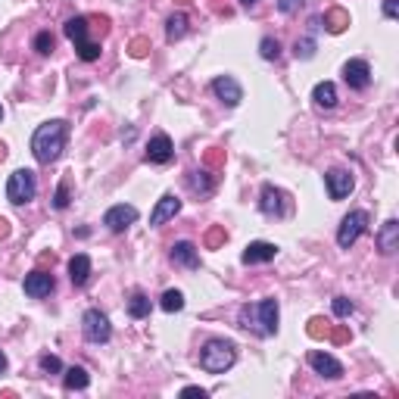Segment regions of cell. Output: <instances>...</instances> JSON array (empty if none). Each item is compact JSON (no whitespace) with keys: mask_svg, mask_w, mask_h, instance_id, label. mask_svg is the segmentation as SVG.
I'll use <instances>...</instances> for the list:
<instances>
[{"mask_svg":"<svg viewBox=\"0 0 399 399\" xmlns=\"http://www.w3.org/2000/svg\"><path fill=\"white\" fill-rule=\"evenodd\" d=\"M172 262L175 265H184V269H200V253L190 240H178L172 247Z\"/></svg>","mask_w":399,"mask_h":399,"instance_id":"19","label":"cell"},{"mask_svg":"<svg viewBox=\"0 0 399 399\" xmlns=\"http://www.w3.org/2000/svg\"><path fill=\"white\" fill-rule=\"evenodd\" d=\"M209 88L225 106H237V103L244 100V88H240V82L231 78V75H218V78H212Z\"/></svg>","mask_w":399,"mask_h":399,"instance_id":"8","label":"cell"},{"mask_svg":"<svg viewBox=\"0 0 399 399\" xmlns=\"http://www.w3.org/2000/svg\"><path fill=\"white\" fill-rule=\"evenodd\" d=\"M374 240H378V250L384 253V256H393V253L399 250V222L396 218H387V222L380 225Z\"/></svg>","mask_w":399,"mask_h":399,"instance_id":"18","label":"cell"},{"mask_svg":"<svg viewBox=\"0 0 399 399\" xmlns=\"http://www.w3.org/2000/svg\"><path fill=\"white\" fill-rule=\"evenodd\" d=\"M22 287H25L28 297L41 299V297H47V293H54L56 281H54V275H50V271H32V275H25Z\"/></svg>","mask_w":399,"mask_h":399,"instance_id":"15","label":"cell"},{"mask_svg":"<svg viewBox=\"0 0 399 399\" xmlns=\"http://www.w3.org/2000/svg\"><path fill=\"white\" fill-rule=\"evenodd\" d=\"M303 3H306V0H277V10H281L284 16H290V13H297Z\"/></svg>","mask_w":399,"mask_h":399,"instance_id":"33","label":"cell"},{"mask_svg":"<svg viewBox=\"0 0 399 399\" xmlns=\"http://www.w3.org/2000/svg\"><path fill=\"white\" fill-rule=\"evenodd\" d=\"M184 34H187V16H184V13H172L169 19H166V41L175 44V41H181Z\"/></svg>","mask_w":399,"mask_h":399,"instance_id":"22","label":"cell"},{"mask_svg":"<svg viewBox=\"0 0 399 399\" xmlns=\"http://www.w3.org/2000/svg\"><path fill=\"white\" fill-rule=\"evenodd\" d=\"M66 137H69V122L62 119H54V122L38 125V131L32 135V153L41 166L56 163L66 150Z\"/></svg>","mask_w":399,"mask_h":399,"instance_id":"1","label":"cell"},{"mask_svg":"<svg viewBox=\"0 0 399 399\" xmlns=\"http://www.w3.org/2000/svg\"><path fill=\"white\" fill-rule=\"evenodd\" d=\"M91 277V259L84 256V253H75L72 259H69V281H72L75 287H84Z\"/></svg>","mask_w":399,"mask_h":399,"instance_id":"20","label":"cell"},{"mask_svg":"<svg viewBox=\"0 0 399 399\" xmlns=\"http://www.w3.org/2000/svg\"><path fill=\"white\" fill-rule=\"evenodd\" d=\"M352 299H346V297H334V315L337 318H346V315H352Z\"/></svg>","mask_w":399,"mask_h":399,"instance_id":"30","label":"cell"},{"mask_svg":"<svg viewBox=\"0 0 399 399\" xmlns=\"http://www.w3.org/2000/svg\"><path fill=\"white\" fill-rule=\"evenodd\" d=\"M41 372L47 374H60L62 372V362L56 356H41Z\"/></svg>","mask_w":399,"mask_h":399,"instance_id":"31","label":"cell"},{"mask_svg":"<svg viewBox=\"0 0 399 399\" xmlns=\"http://www.w3.org/2000/svg\"><path fill=\"white\" fill-rule=\"evenodd\" d=\"M137 222V209L131 203H119V206H109L106 216H103V225H106L113 234H122L128 225Z\"/></svg>","mask_w":399,"mask_h":399,"instance_id":"10","label":"cell"},{"mask_svg":"<svg viewBox=\"0 0 399 399\" xmlns=\"http://www.w3.org/2000/svg\"><path fill=\"white\" fill-rule=\"evenodd\" d=\"M328 28H331V32H343V28H346V16L343 13H334L331 16V25H328Z\"/></svg>","mask_w":399,"mask_h":399,"instance_id":"34","label":"cell"},{"mask_svg":"<svg viewBox=\"0 0 399 399\" xmlns=\"http://www.w3.org/2000/svg\"><path fill=\"white\" fill-rule=\"evenodd\" d=\"M88 28H91V22L84 19V16H72V19H66L62 32H66V38L75 44V54H78V60L94 62V60H100V44H94L88 38Z\"/></svg>","mask_w":399,"mask_h":399,"instance_id":"4","label":"cell"},{"mask_svg":"<svg viewBox=\"0 0 399 399\" xmlns=\"http://www.w3.org/2000/svg\"><path fill=\"white\" fill-rule=\"evenodd\" d=\"M34 50H38L41 56L54 54V34H50V32H38V34H34Z\"/></svg>","mask_w":399,"mask_h":399,"instance_id":"28","label":"cell"},{"mask_svg":"<svg viewBox=\"0 0 399 399\" xmlns=\"http://www.w3.org/2000/svg\"><path fill=\"white\" fill-rule=\"evenodd\" d=\"M368 228V212L365 209H352L343 216V222H340V231H337V244L340 250H350L352 244H356L358 237L365 234Z\"/></svg>","mask_w":399,"mask_h":399,"instance_id":"6","label":"cell"},{"mask_svg":"<svg viewBox=\"0 0 399 399\" xmlns=\"http://www.w3.org/2000/svg\"><path fill=\"white\" fill-rule=\"evenodd\" d=\"M259 56H262V60H277V56H281V44H277V38L265 34L262 41H259Z\"/></svg>","mask_w":399,"mask_h":399,"instance_id":"27","label":"cell"},{"mask_svg":"<svg viewBox=\"0 0 399 399\" xmlns=\"http://www.w3.org/2000/svg\"><path fill=\"white\" fill-rule=\"evenodd\" d=\"M0 119H3V109H0Z\"/></svg>","mask_w":399,"mask_h":399,"instance_id":"42","label":"cell"},{"mask_svg":"<svg viewBox=\"0 0 399 399\" xmlns=\"http://www.w3.org/2000/svg\"><path fill=\"white\" fill-rule=\"evenodd\" d=\"M259 209L265 212L269 218H281L287 212L284 206V194L275 187V184H265L262 187V196H259Z\"/></svg>","mask_w":399,"mask_h":399,"instance_id":"16","label":"cell"},{"mask_svg":"<svg viewBox=\"0 0 399 399\" xmlns=\"http://www.w3.org/2000/svg\"><path fill=\"white\" fill-rule=\"evenodd\" d=\"M237 358V350L231 340H209V343L200 350V368L209 374H225Z\"/></svg>","mask_w":399,"mask_h":399,"instance_id":"3","label":"cell"},{"mask_svg":"<svg viewBox=\"0 0 399 399\" xmlns=\"http://www.w3.org/2000/svg\"><path fill=\"white\" fill-rule=\"evenodd\" d=\"M172 156H175V144H172L169 135H163V131H159V135L150 137L147 153H144V159H147V163L166 166V163H172Z\"/></svg>","mask_w":399,"mask_h":399,"instance_id":"9","label":"cell"},{"mask_svg":"<svg viewBox=\"0 0 399 399\" xmlns=\"http://www.w3.org/2000/svg\"><path fill=\"white\" fill-rule=\"evenodd\" d=\"M325 187H328V194H331V200H343V196L352 194L356 178H352V172H346V169H331L325 175Z\"/></svg>","mask_w":399,"mask_h":399,"instance_id":"11","label":"cell"},{"mask_svg":"<svg viewBox=\"0 0 399 399\" xmlns=\"http://www.w3.org/2000/svg\"><path fill=\"white\" fill-rule=\"evenodd\" d=\"M190 190H194V194H200V196L212 194V178H209V172H190Z\"/></svg>","mask_w":399,"mask_h":399,"instance_id":"25","label":"cell"},{"mask_svg":"<svg viewBox=\"0 0 399 399\" xmlns=\"http://www.w3.org/2000/svg\"><path fill=\"white\" fill-rule=\"evenodd\" d=\"M163 312H181L184 309V293L181 290H166L163 299H159Z\"/></svg>","mask_w":399,"mask_h":399,"instance_id":"26","label":"cell"},{"mask_svg":"<svg viewBox=\"0 0 399 399\" xmlns=\"http://www.w3.org/2000/svg\"><path fill=\"white\" fill-rule=\"evenodd\" d=\"M178 212H181V200H178L175 194H163L159 196V203L153 206V212H150V228H159L163 222L175 218Z\"/></svg>","mask_w":399,"mask_h":399,"instance_id":"14","label":"cell"},{"mask_svg":"<svg viewBox=\"0 0 399 399\" xmlns=\"http://www.w3.org/2000/svg\"><path fill=\"white\" fill-rule=\"evenodd\" d=\"M277 256V247L269 244V240H253L247 244V250L240 253V262L244 265H259V262H271Z\"/></svg>","mask_w":399,"mask_h":399,"instance_id":"17","label":"cell"},{"mask_svg":"<svg viewBox=\"0 0 399 399\" xmlns=\"http://www.w3.org/2000/svg\"><path fill=\"white\" fill-rule=\"evenodd\" d=\"M62 384H66V390H84V387L91 384V378L82 365H72L62 372Z\"/></svg>","mask_w":399,"mask_h":399,"instance_id":"23","label":"cell"},{"mask_svg":"<svg viewBox=\"0 0 399 399\" xmlns=\"http://www.w3.org/2000/svg\"><path fill=\"white\" fill-rule=\"evenodd\" d=\"M3 156H7V147H3V144H0V159H3Z\"/></svg>","mask_w":399,"mask_h":399,"instance_id":"41","label":"cell"},{"mask_svg":"<svg viewBox=\"0 0 399 399\" xmlns=\"http://www.w3.org/2000/svg\"><path fill=\"white\" fill-rule=\"evenodd\" d=\"M293 54H297V60H312V56H315V41H312V38L297 41L293 44Z\"/></svg>","mask_w":399,"mask_h":399,"instance_id":"29","label":"cell"},{"mask_svg":"<svg viewBox=\"0 0 399 399\" xmlns=\"http://www.w3.org/2000/svg\"><path fill=\"white\" fill-rule=\"evenodd\" d=\"M240 328L259 334V337L277 334V299L269 297L256 306H244V309H240Z\"/></svg>","mask_w":399,"mask_h":399,"instance_id":"2","label":"cell"},{"mask_svg":"<svg viewBox=\"0 0 399 399\" xmlns=\"http://www.w3.org/2000/svg\"><path fill=\"white\" fill-rule=\"evenodd\" d=\"M181 396H200V399H203V396H206V390H203V387H184Z\"/></svg>","mask_w":399,"mask_h":399,"instance_id":"36","label":"cell"},{"mask_svg":"<svg viewBox=\"0 0 399 399\" xmlns=\"http://www.w3.org/2000/svg\"><path fill=\"white\" fill-rule=\"evenodd\" d=\"M7 372V356H3V352H0V374Z\"/></svg>","mask_w":399,"mask_h":399,"instance_id":"39","label":"cell"},{"mask_svg":"<svg viewBox=\"0 0 399 399\" xmlns=\"http://www.w3.org/2000/svg\"><path fill=\"white\" fill-rule=\"evenodd\" d=\"M128 315L131 318H147L150 315V297L144 290H135L128 299Z\"/></svg>","mask_w":399,"mask_h":399,"instance_id":"24","label":"cell"},{"mask_svg":"<svg viewBox=\"0 0 399 399\" xmlns=\"http://www.w3.org/2000/svg\"><path fill=\"white\" fill-rule=\"evenodd\" d=\"M343 82L350 84L352 91H365L372 84V66L365 60H350L343 66Z\"/></svg>","mask_w":399,"mask_h":399,"instance_id":"12","label":"cell"},{"mask_svg":"<svg viewBox=\"0 0 399 399\" xmlns=\"http://www.w3.org/2000/svg\"><path fill=\"white\" fill-rule=\"evenodd\" d=\"M38 194V175L32 169H16L7 181V200L16 206H25Z\"/></svg>","mask_w":399,"mask_h":399,"instance_id":"5","label":"cell"},{"mask_svg":"<svg viewBox=\"0 0 399 399\" xmlns=\"http://www.w3.org/2000/svg\"><path fill=\"white\" fill-rule=\"evenodd\" d=\"M82 331H84V340H88V343H106V340L113 337V325H109V318L103 315L100 309L84 312Z\"/></svg>","mask_w":399,"mask_h":399,"instance_id":"7","label":"cell"},{"mask_svg":"<svg viewBox=\"0 0 399 399\" xmlns=\"http://www.w3.org/2000/svg\"><path fill=\"white\" fill-rule=\"evenodd\" d=\"M131 54H135V56H144V54H147V44H144V41H135V50H131Z\"/></svg>","mask_w":399,"mask_h":399,"instance_id":"37","label":"cell"},{"mask_svg":"<svg viewBox=\"0 0 399 399\" xmlns=\"http://www.w3.org/2000/svg\"><path fill=\"white\" fill-rule=\"evenodd\" d=\"M54 206L56 209H66L69 206V181H62L60 187H56V196H54Z\"/></svg>","mask_w":399,"mask_h":399,"instance_id":"32","label":"cell"},{"mask_svg":"<svg viewBox=\"0 0 399 399\" xmlns=\"http://www.w3.org/2000/svg\"><path fill=\"white\" fill-rule=\"evenodd\" d=\"M312 100L321 109H334L337 106V88H334L331 82H318L315 88H312Z\"/></svg>","mask_w":399,"mask_h":399,"instance_id":"21","label":"cell"},{"mask_svg":"<svg viewBox=\"0 0 399 399\" xmlns=\"http://www.w3.org/2000/svg\"><path fill=\"white\" fill-rule=\"evenodd\" d=\"M384 16H387V19H396V16H399V3H396V0H384Z\"/></svg>","mask_w":399,"mask_h":399,"instance_id":"35","label":"cell"},{"mask_svg":"<svg viewBox=\"0 0 399 399\" xmlns=\"http://www.w3.org/2000/svg\"><path fill=\"white\" fill-rule=\"evenodd\" d=\"M10 234V225H7V218H0V237H7Z\"/></svg>","mask_w":399,"mask_h":399,"instance_id":"38","label":"cell"},{"mask_svg":"<svg viewBox=\"0 0 399 399\" xmlns=\"http://www.w3.org/2000/svg\"><path fill=\"white\" fill-rule=\"evenodd\" d=\"M240 3H244V7H253V3H259V0H240Z\"/></svg>","mask_w":399,"mask_h":399,"instance_id":"40","label":"cell"},{"mask_svg":"<svg viewBox=\"0 0 399 399\" xmlns=\"http://www.w3.org/2000/svg\"><path fill=\"white\" fill-rule=\"evenodd\" d=\"M309 365H312V372L321 374V378H331V380L343 378V365H340V362H337L334 356L321 352V350H312V352H309Z\"/></svg>","mask_w":399,"mask_h":399,"instance_id":"13","label":"cell"}]
</instances>
